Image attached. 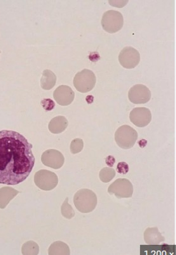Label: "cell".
Returning <instances> with one entry per match:
<instances>
[{
    "label": "cell",
    "instance_id": "obj_15",
    "mask_svg": "<svg viewBox=\"0 0 176 255\" xmlns=\"http://www.w3.org/2000/svg\"><path fill=\"white\" fill-rule=\"evenodd\" d=\"M69 126V121L63 116L53 118L49 124V130L53 134H60L65 131Z\"/></svg>",
    "mask_w": 176,
    "mask_h": 255
},
{
    "label": "cell",
    "instance_id": "obj_25",
    "mask_svg": "<svg viewBox=\"0 0 176 255\" xmlns=\"http://www.w3.org/2000/svg\"><path fill=\"white\" fill-rule=\"evenodd\" d=\"M115 162H116V159L114 158V156H108L106 159H105V163L110 167H113Z\"/></svg>",
    "mask_w": 176,
    "mask_h": 255
},
{
    "label": "cell",
    "instance_id": "obj_20",
    "mask_svg": "<svg viewBox=\"0 0 176 255\" xmlns=\"http://www.w3.org/2000/svg\"><path fill=\"white\" fill-rule=\"evenodd\" d=\"M115 175H116V171L113 168L105 167L100 170L99 177L100 181L107 183L113 179Z\"/></svg>",
    "mask_w": 176,
    "mask_h": 255
},
{
    "label": "cell",
    "instance_id": "obj_17",
    "mask_svg": "<svg viewBox=\"0 0 176 255\" xmlns=\"http://www.w3.org/2000/svg\"><path fill=\"white\" fill-rule=\"evenodd\" d=\"M56 76L52 71L45 70L43 72L41 79V88L44 90H50L54 88L56 83Z\"/></svg>",
    "mask_w": 176,
    "mask_h": 255
},
{
    "label": "cell",
    "instance_id": "obj_3",
    "mask_svg": "<svg viewBox=\"0 0 176 255\" xmlns=\"http://www.w3.org/2000/svg\"><path fill=\"white\" fill-rule=\"evenodd\" d=\"M137 139V131L130 126H122L117 128L115 133V141L122 149H128L132 148Z\"/></svg>",
    "mask_w": 176,
    "mask_h": 255
},
{
    "label": "cell",
    "instance_id": "obj_21",
    "mask_svg": "<svg viewBox=\"0 0 176 255\" xmlns=\"http://www.w3.org/2000/svg\"><path fill=\"white\" fill-rule=\"evenodd\" d=\"M62 214L66 219H71L75 216V211L71 205L69 203V198H66V200L62 206Z\"/></svg>",
    "mask_w": 176,
    "mask_h": 255
},
{
    "label": "cell",
    "instance_id": "obj_9",
    "mask_svg": "<svg viewBox=\"0 0 176 255\" xmlns=\"http://www.w3.org/2000/svg\"><path fill=\"white\" fill-rule=\"evenodd\" d=\"M129 100L134 104H145L151 98V92L149 88L143 84H137L129 91Z\"/></svg>",
    "mask_w": 176,
    "mask_h": 255
},
{
    "label": "cell",
    "instance_id": "obj_6",
    "mask_svg": "<svg viewBox=\"0 0 176 255\" xmlns=\"http://www.w3.org/2000/svg\"><path fill=\"white\" fill-rule=\"evenodd\" d=\"M34 182L39 189L43 191H51L58 184L57 175L47 170H41L34 175Z\"/></svg>",
    "mask_w": 176,
    "mask_h": 255
},
{
    "label": "cell",
    "instance_id": "obj_16",
    "mask_svg": "<svg viewBox=\"0 0 176 255\" xmlns=\"http://www.w3.org/2000/svg\"><path fill=\"white\" fill-rule=\"evenodd\" d=\"M145 242L147 245H159L164 242L165 238L159 233L157 228H148L144 233Z\"/></svg>",
    "mask_w": 176,
    "mask_h": 255
},
{
    "label": "cell",
    "instance_id": "obj_14",
    "mask_svg": "<svg viewBox=\"0 0 176 255\" xmlns=\"http://www.w3.org/2000/svg\"><path fill=\"white\" fill-rule=\"evenodd\" d=\"M20 192L11 187H3L0 189V208L4 209Z\"/></svg>",
    "mask_w": 176,
    "mask_h": 255
},
{
    "label": "cell",
    "instance_id": "obj_18",
    "mask_svg": "<svg viewBox=\"0 0 176 255\" xmlns=\"http://www.w3.org/2000/svg\"><path fill=\"white\" fill-rule=\"evenodd\" d=\"M48 254L49 255H70V250L69 246L66 243L56 242L50 246Z\"/></svg>",
    "mask_w": 176,
    "mask_h": 255
},
{
    "label": "cell",
    "instance_id": "obj_22",
    "mask_svg": "<svg viewBox=\"0 0 176 255\" xmlns=\"http://www.w3.org/2000/svg\"><path fill=\"white\" fill-rule=\"evenodd\" d=\"M84 148V141L82 139L77 138L73 140L70 145V151L73 154H77L81 152Z\"/></svg>",
    "mask_w": 176,
    "mask_h": 255
},
{
    "label": "cell",
    "instance_id": "obj_12",
    "mask_svg": "<svg viewBox=\"0 0 176 255\" xmlns=\"http://www.w3.org/2000/svg\"><path fill=\"white\" fill-rule=\"evenodd\" d=\"M141 255H176V245H149L140 246Z\"/></svg>",
    "mask_w": 176,
    "mask_h": 255
},
{
    "label": "cell",
    "instance_id": "obj_5",
    "mask_svg": "<svg viewBox=\"0 0 176 255\" xmlns=\"http://www.w3.org/2000/svg\"><path fill=\"white\" fill-rule=\"evenodd\" d=\"M123 15L116 10H109L102 16L101 24L103 29L108 33L113 34L118 32L123 26Z\"/></svg>",
    "mask_w": 176,
    "mask_h": 255
},
{
    "label": "cell",
    "instance_id": "obj_13",
    "mask_svg": "<svg viewBox=\"0 0 176 255\" xmlns=\"http://www.w3.org/2000/svg\"><path fill=\"white\" fill-rule=\"evenodd\" d=\"M53 97L58 104L62 106H67L74 101L75 93L69 86L62 85L56 88Z\"/></svg>",
    "mask_w": 176,
    "mask_h": 255
},
{
    "label": "cell",
    "instance_id": "obj_4",
    "mask_svg": "<svg viewBox=\"0 0 176 255\" xmlns=\"http://www.w3.org/2000/svg\"><path fill=\"white\" fill-rule=\"evenodd\" d=\"M96 83V77L90 70L84 69L78 72L74 77L75 88L79 92L88 93L93 90Z\"/></svg>",
    "mask_w": 176,
    "mask_h": 255
},
{
    "label": "cell",
    "instance_id": "obj_23",
    "mask_svg": "<svg viewBox=\"0 0 176 255\" xmlns=\"http://www.w3.org/2000/svg\"><path fill=\"white\" fill-rule=\"evenodd\" d=\"M41 105L44 109H45L47 111H52L55 107V103H54L53 100L48 99V98L42 100Z\"/></svg>",
    "mask_w": 176,
    "mask_h": 255
},
{
    "label": "cell",
    "instance_id": "obj_24",
    "mask_svg": "<svg viewBox=\"0 0 176 255\" xmlns=\"http://www.w3.org/2000/svg\"><path fill=\"white\" fill-rule=\"evenodd\" d=\"M117 172L119 174H126L129 172V166L126 162H119L117 165Z\"/></svg>",
    "mask_w": 176,
    "mask_h": 255
},
{
    "label": "cell",
    "instance_id": "obj_10",
    "mask_svg": "<svg viewBox=\"0 0 176 255\" xmlns=\"http://www.w3.org/2000/svg\"><path fill=\"white\" fill-rule=\"evenodd\" d=\"M130 119L131 123L137 127H146L152 121L151 112L147 108H135L131 112Z\"/></svg>",
    "mask_w": 176,
    "mask_h": 255
},
{
    "label": "cell",
    "instance_id": "obj_2",
    "mask_svg": "<svg viewBox=\"0 0 176 255\" xmlns=\"http://www.w3.org/2000/svg\"><path fill=\"white\" fill-rule=\"evenodd\" d=\"M74 205L79 212L88 214L95 209L97 204V198L92 191L82 189L75 194Z\"/></svg>",
    "mask_w": 176,
    "mask_h": 255
},
{
    "label": "cell",
    "instance_id": "obj_19",
    "mask_svg": "<svg viewBox=\"0 0 176 255\" xmlns=\"http://www.w3.org/2000/svg\"><path fill=\"white\" fill-rule=\"evenodd\" d=\"M39 248L38 245L34 242H28L23 244L22 248L23 255H38Z\"/></svg>",
    "mask_w": 176,
    "mask_h": 255
},
{
    "label": "cell",
    "instance_id": "obj_7",
    "mask_svg": "<svg viewBox=\"0 0 176 255\" xmlns=\"http://www.w3.org/2000/svg\"><path fill=\"white\" fill-rule=\"evenodd\" d=\"M110 195H114L118 198L132 197L133 186L131 182L126 179H118L110 185L108 188Z\"/></svg>",
    "mask_w": 176,
    "mask_h": 255
},
{
    "label": "cell",
    "instance_id": "obj_11",
    "mask_svg": "<svg viewBox=\"0 0 176 255\" xmlns=\"http://www.w3.org/2000/svg\"><path fill=\"white\" fill-rule=\"evenodd\" d=\"M41 161L47 167L59 169L65 163V158L60 151L56 149H48L42 154Z\"/></svg>",
    "mask_w": 176,
    "mask_h": 255
},
{
    "label": "cell",
    "instance_id": "obj_1",
    "mask_svg": "<svg viewBox=\"0 0 176 255\" xmlns=\"http://www.w3.org/2000/svg\"><path fill=\"white\" fill-rule=\"evenodd\" d=\"M32 148L20 133L0 131V184L14 186L29 176L35 164Z\"/></svg>",
    "mask_w": 176,
    "mask_h": 255
},
{
    "label": "cell",
    "instance_id": "obj_8",
    "mask_svg": "<svg viewBox=\"0 0 176 255\" xmlns=\"http://www.w3.org/2000/svg\"><path fill=\"white\" fill-rule=\"evenodd\" d=\"M140 61V53L131 46L123 48L119 53V62L125 69H134L139 64Z\"/></svg>",
    "mask_w": 176,
    "mask_h": 255
}]
</instances>
